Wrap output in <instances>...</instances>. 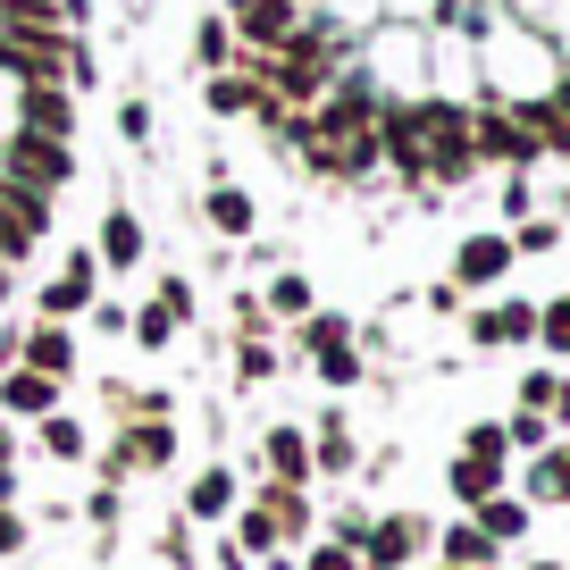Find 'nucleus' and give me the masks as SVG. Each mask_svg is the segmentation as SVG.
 <instances>
[{
    "mask_svg": "<svg viewBox=\"0 0 570 570\" xmlns=\"http://www.w3.org/2000/svg\"><path fill=\"white\" fill-rule=\"evenodd\" d=\"M68 177H76L68 142H51V135H26V126H9V142H0V185H26V194H42V202H51Z\"/></svg>",
    "mask_w": 570,
    "mask_h": 570,
    "instance_id": "f257e3e1",
    "label": "nucleus"
},
{
    "mask_svg": "<svg viewBox=\"0 0 570 570\" xmlns=\"http://www.w3.org/2000/svg\"><path fill=\"white\" fill-rule=\"evenodd\" d=\"M51 227V202L26 194V185H0V261H26Z\"/></svg>",
    "mask_w": 570,
    "mask_h": 570,
    "instance_id": "f03ea898",
    "label": "nucleus"
},
{
    "mask_svg": "<svg viewBox=\"0 0 570 570\" xmlns=\"http://www.w3.org/2000/svg\"><path fill=\"white\" fill-rule=\"evenodd\" d=\"M235 26H244V42L261 59H277L285 42L303 35V9H294V0H235Z\"/></svg>",
    "mask_w": 570,
    "mask_h": 570,
    "instance_id": "7ed1b4c3",
    "label": "nucleus"
},
{
    "mask_svg": "<svg viewBox=\"0 0 570 570\" xmlns=\"http://www.w3.org/2000/svg\"><path fill=\"white\" fill-rule=\"evenodd\" d=\"M470 151H479V160H512V168H529V160H537V142L520 135L512 109H487V118H470Z\"/></svg>",
    "mask_w": 570,
    "mask_h": 570,
    "instance_id": "20e7f679",
    "label": "nucleus"
},
{
    "mask_svg": "<svg viewBox=\"0 0 570 570\" xmlns=\"http://www.w3.org/2000/svg\"><path fill=\"white\" fill-rule=\"evenodd\" d=\"M18 126H26V135H51V142H68L76 109H68V92H59V85H18Z\"/></svg>",
    "mask_w": 570,
    "mask_h": 570,
    "instance_id": "39448f33",
    "label": "nucleus"
},
{
    "mask_svg": "<svg viewBox=\"0 0 570 570\" xmlns=\"http://www.w3.org/2000/svg\"><path fill=\"white\" fill-rule=\"evenodd\" d=\"M0 411L51 420V411H59V377H42V370H9V377H0Z\"/></svg>",
    "mask_w": 570,
    "mask_h": 570,
    "instance_id": "423d86ee",
    "label": "nucleus"
},
{
    "mask_svg": "<svg viewBox=\"0 0 570 570\" xmlns=\"http://www.w3.org/2000/svg\"><path fill=\"white\" fill-rule=\"evenodd\" d=\"M85 303H92V252H76V261H68V268L51 277L42 311H51V320H68V311H85Z\"/></svg>",
    "mask_w": 570,
    "mask_h": 570,
    "instance_id": "0eeeda50",
    "label": "nucleus"
},
{
    "mask_svg": "<svg viewBox=\"0 0 570 570\" xmlns=\"http://www.w3.org/2000/svg\"><path fill=\"white\" fill-rule=\"evenodd\" d=\"M503 268H512V244H503V235H470V244H462V261H453V277H470V285H495Z\"/></svg>",
    "mask_w": 570,
    "mask_h": 570,
    "instance_id": "6e6552de",
    "label": "nucleus"
},
{
    "mask_svg": "<svg viewBox=\"0 0 570 570\" xmlns=\"http://www.w3.org/2000/svg\"><path fill=\"white\" fill-rule=\"evenodd\" d=\"M479 344H529L537 336V311L529 303H503V311H479V327H470Z\"/></svg>",
    "mask_w": 570,
    "mask_h": 570,
    "instance_id": "1a4fd4ad",
    "label": "nucleus"
},
{
    "mask_svg": "<svg viewBox=\"0 0 570 570\" xmlns=\"http://www.w3.org/2000/svg\"><path fill=\"white\" fill-rule=\"evenodd\" d=\"M68 361H76L68 327H35V336H26V370H42V377H68Z\"/></svg>",
    "mask_w": 570,
    "mask_h": 570,
    "instance_id": "9d476101",
    "label": "nucleus"
},
{
    "mask_svg": "<svg viewBox=\"0 0 570 570\" xmlns=\"http://www.w3.org/2000/svg\"><path fill=\"white\" fill-rule=\"evenodd\" d=\"M101 261H109V268H135V261H142V227H135L126 210L101 218Z\"/></svg>",
    "mask_w": 570,
    "mask_h": 570,
    "instance_id": "9b49d317",
    "label": "nucleus"
},
{
    "mask_svg": "<svg viewBox=\"0 0 570 570\" xmlns=\"http://www.w3.org/2000/svg\"><path fill=\"white\" fill-rule=\"evenodd\" d=\"M361 546H370V562H377V570H394L411 546H420V529H411V520H386V529H377V537H361Z\"/></svg>",
    "mask_w": 570,
    "mask_h": 570,
    "instance_id": "f8f14e48",
    "label": "nucleus"
},
{
    "mask_svg": "<svg viewBox=\"0 0 570 570\" xmlns=\"http://www.w3.org/2000/svg\"><path fill=\"white\" fill-rule=\"evenodd\" d=\"M503 487V462H479V453H470V462H453V495H470V503H487Z\"/></svg>",
    "mask_w": 570,
    "mask_h": 570,
    "instance_id": "ddd939ff",
    "label": "nucleus"
},
{
    "mask_svg": "<svg viewBox=\"0 0 570 570\" xmlns=\"http://www.w3.org/2000/svg\"><path fill=\"white\" fill-rule=\"evenodd\" d=\"M268 470H277V479H303V470H311L303 428H277V436H268Z\"/></svg>",
    "mask_w": 570,
    "mask_h": 570,
    "instance_id": "4468645a",
    "label": "nucleus"
},
{
    "mask_svg": "<svg viewBox=\"0 0 570 570\" xmlns=\"http://www.w3.org/2000/svg\"><path fill=\"white\" fill-rule=\"evenodd\" d=\"M210 227H218V235H252V194L218 185V194H210Z\"/></svg>",
    "mask_w": 570,
    "mask_h": 570,
    "instance_id": "2eb2a0df",
    "label": "nucleus"
},
{
    "mask_svg": "<svg viewBox=\"0 0 570 570\" xmlns=\"http://www.w3.org/2000/svg\"><path fill=\"white\" fill-rule=\"evenodd\" d=\"M529 487H537V503H570V445H553L546 462H537Z\"/></svg>",
    "mask_w": 570,
    "mask_h": 570,
    "instance_id": "dca6fc26",
    "label": "nucleus"
},
{
    "mask_svg": "<svg viewBox=\"0 0 570 570\" xmlns=\"http://www.w3.org/2000/svg\"><path fill=\"white\" fill-rule=\"evenodd\" d=\"M118 462H126V470H151V462H168V428H135V436L118 445Z\"/></svg>",
    "mask_w": 570,
    "mask_h": 570,
    "instance_id": "f3484780",
    "label": "nucleus"
},
{
    "mask_svg": "<svg viewBox=\"0 0 570 570\" xmlns=\"http://www.w3.org/2000/svg\"><path fill=\"white\" fill-rule=\"evenodd\" d=\"M227 503H235V479H227V470H202V479H194V512H202V520H218Z\"/></svg>",
    "mask_w": 570,
    "mask_h": 570,
    "instance_id": "a211bd4d",
    "label": "nucleus"
},
{
    "mask_svg": "<svg viewBox=\"0 0 570 570\" xmlns=\"http://www.w3.org/2000/svg\"><path fill=\"white\" fill-rule=\"evenodd\" d=\"M520 529H529V503H503V495H487L479 537H520Z\"/></svg>",
    "mask_w": 570,
    "mask_h": 570,
    "instance_id": "6ab92c4d",
    "label": "nucleus"
},
{
    "mask_svg": "<svg viewBox=\"0 0 570 570\" xmlns=\"http://www.w3.org/2000/svg\"><path fill=\"white\" fill-rule=\"evenodd\" d=\"M42 445H51L59 462H76V453H85V428H76V420H59V411H51V420H42Z\"/></svg>",
    "mask_w": 570,
    "mask_h": 570,
    "instance_id": "aec40b11",
    "label": "nucleus"
},
{
    "mask_svg": "<svg viewBox=\"0 0 570 570\" xmlns=\"http://www.w3.org/2000/svg\"><path fill=\"white\" fill-rule=\"evenodd\" d=\"M445 553H453L462 570H479L487 553H495V537H479V529H453V537H445Z\"/></svg>",
    "mask_w": 570,
    "mask_h": 570,
    "instance_id": "412c9836",
    "label": "nucleus"
},
{
    "mask_svg": "<svg viewBox=\"0 0 570 570\" xmlns=\"http://www.w3.org/2000/svg\"><path fill=\"white\" fill-rule=\"evenodd\" d=\"M537 336H546L553 353H570V294H562V303H546V311H537Z\"/></svg>",
    "mask_w": 570,
    "mask_h": 570,
    "instance_id": "4be33fe9",
    "label": "nucleus"
},
{
    "mask_svg": "<svg viewBox=\"0 0 570 570\" xmlns=\"http://www.w3.org/2000/svg\"><path fill=\"white\" fill-rule=\"evenodd\" d=\"M268 537H277V520H268V512H244V529H235V553H261Z\"/></svg>",
    "mask_w": 570,
    "mask_h": 570,
    "instance_id": "5701e85b",
    "label": "nucleus"
},
{
    "mask_svg": "<svg viewBox=\"0 0 570 570\" xmlns=\"http://www.w3.org/2000/svg\"><path fill=\"white\" fill-rule=\"evenodd\" d=\"M470 453H479V462H503V453H512V436L487 420V428H470Z\"/></svg>",
    "mask_w": 570,
    "mask_h": 570,
    "instance_id": "b1692460",
    "label": "nucleus"
},
{
    "mask_svg": "<svg viewBox=\"0 0 570 570\" xmlns=\"http://www.w3.org/2000/svg\"><path fill=\"white\" fill-rule=\"evenodd\" d=\"M168 327H177V311H168V303H151V311L135 320V336H142V344H168Z\"/></svg>",
    "mask_w": 570,
    "mask_h": 570,
    "instance_id": "393cba45",
    "label": "nucleus"
},
{
    "mask_svg": "<svg viewBox=\"0 0 570 570\" xmlns=\"http://www.w3.org/2000/svg\"><path fill=\"white\" fill-rule=\"evenodd\" d=\"M320 370H327V377H336V386H353V377H361V361H353V353H344V344H327V353H320Z\"/></svg>",
    "mask_w": 570,
    "mask_h": 570,
    "instance_id": "a878e982",
    "label": "nucleus"
},
{
    "mask_svg": "<svg viewBox=\"0 0 570 570\" xmlns=\"http://www.w3.org/2000/svg\"><path fill=\"white\" fill-rule=\"evenodd\" d=\"M202 59H210V68L227 59V18H210V26H202Z\"/></svg>",
    "mask_w": 570,
    "mask_h": 570,
    "instance_id": "bb28decb",
    "label": "nucleus"
},
{
    "mask_svg": "<svg viewBox=\"0 0 570 570\" xmlns=\"http://www.w3.org/2000/svg\"><path fill=\"white\" fill-rule=\"evenodd\" d=\"M18 546H26V520L9 512V503H0V553H18Z\"/></svg>",
    "mask_w": 570,
    "mask_h": 570,
    "instance_id": "cd10ccee",
    "label": "nucleus"
},
{
    "mask_svg": "<svg viewBox=\"0 0 570 570\" xmlns=\"http://www.w3.org/2000/svg\"><path fill=\"white\" fill-rule=\"evenodd\" d=\"M311 570H353V553H344V546H320V553H311Z\"/></svg>",
    "mask_w": 570,
    "mask_h": 570,
    "instance_id": "c85d7f7f",
    "label": "nucleus"
},
{
    "mask_svg": "<svg viewBox=\"0 0 570 570\" xmlns=\"http://www.w3.org/2000/svg\"><path fill=\"white\" fill-rule=\"evenodd\" d=\"M553 109H562V118H570V76H562V85H553Z\"/></svg>",
    "mask_w": 570,
    "mask_h": 570,
    "instance_id": "c756f323",
    "label": "nucleus"
},
{
    "mask_svg": "<svg viewBox=\"0 0 570 570\" xmlns=\"http://www.w3.org/2000/svg\"><path fill=\"white\" fill-rule=\"evenodd\" d=\"M0 303H9V261H0Z\"/></svg>",
    "mask_w": 570,
    "mask_h": 570,
    "instance_id": "7c9ffc66",
    "label": "nucleus"
},
{
    "mask_svg": "<svg viewBox=\"0 0 570 570\" xmlns=\"http://www.w3.org/2000/svg\"><path fill=\"white\" fill-rule=\"evenodd\" d=\"M9 487H18V479H9V470H0V503H9Z\"/></svg>",
    "mask_w": 570,
    "mask_h": 570,
    "instance_id": "2f4dec72",
    "label": "nucleus"
}]
</instances>
